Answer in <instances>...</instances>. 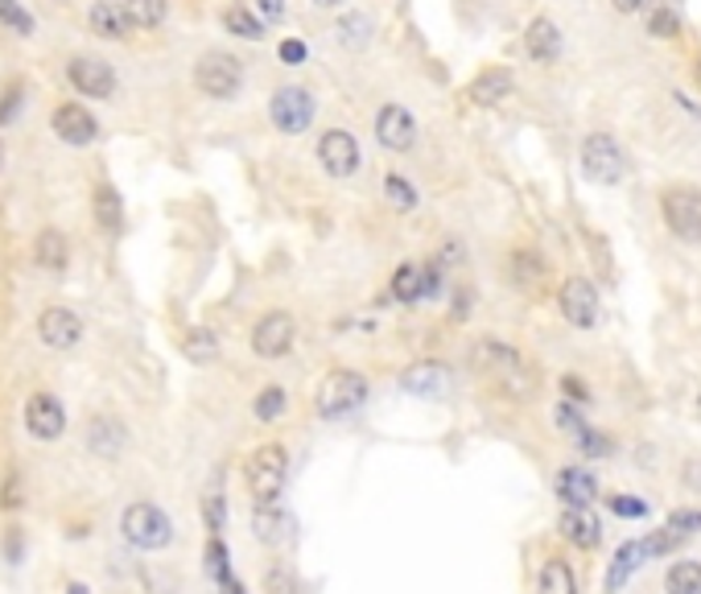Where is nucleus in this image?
Masks as SVG:
<instances>
[{
    "instance_id": "obj_4",
    "label": "nucleus",
    "mask_w": 701,
    "mask_h": 594,
    "mask_svg": "<svg viewBox=\"0 0 701 594\" xmlns=\"http://www.w3.org/2000/svg\"><path fill=\"white\" fill-rule=\"evenodd\" d=\"M121 533L128 545L157 553V549H166L173 541V520L157 504H133L121 516Z\"/></svg>"
},
{
    "instance_id": "obj_49",
    "label": "nucleus",
    "mask_w": 701,
    "mask_h": 594,
    "mask_svg": "<svg viewBox=\"0 0 701 594\" xmlns=\"http://www.w3.org/2000/svg\"><path fill=\"white\" fill-rule=\"evenodd\" d=\"M260 9L269 13V21H281V18H285V0H260Z\"/></svg>"
},
{
    "instance_id": "obj_37",
    "label": "nucleus",
    "mask_w": 701,
    "mask_h": 594,
    "mask_svg": "<svg viewBox=\"0 0 701 594\" xmlns=\"http://www.w3.org/2000/svg\"><path fill=\"white\" fill-rule=\"evenodd\" d=\"M203 516H206V528H211V537H219L223 525H227V500H223L219 483L203 495Z\"/></svg>"
},
{
    "instance_id": "obj_45",
    "label": "nucleus",
    "mask_w": 701,
    "mask_h": 594,
    "mask_svg": "<svg viewBox=\"0 0 701 594\" xmlns=\"http://www.w3.org/2000/svg\"><path fill=\"white\" fill-rule=\"evenodd\" d=\"M557 425H562L565 434H569V438H574V434H578V429H581V425H586V422H581V413H578V408L557 405Z\"/></svg>"
},
{
    "instance_id": "obj_54",
    "label": "nucleus",
    "mask_w": 701,
    "mask_h": 594,
    "mask_svg": "<svg viewBox=\"0 0 701 594\" xmlns=\"http://www.w3.org/2000/svg\"><path fill=\"white\" fill-rule=\"evenodd\" d=\"M698 79H701V67H698Z\"/></svg>"
},
{
    "instance_id": "obj_18",
    "label": "nucleus",
    "mask_w": 701,
    "mask_h": 594,
    "mask_svg": "<svg viewBox=\"0 0 701 594\" xmlns=\"http://www.w3.org/2000/svg\"><path fill=\"white\" fill-rule=\"evenodd\" d=\"M438 281H442V272L438 269L400 265V269L393 272V298L396 302H421L426 293H438Z\"/></svg>"
},
{
    "instance_id": "obj_11",
    "label": "nucleus",
    "mask_w": 701,
    "mask_h": 594,
    "mask_svg": "<svg viewBox=\"0 0 701 594\" xmlns=\"http://www.w3.org/2000/svg\"><path fill=\"white\" fill-rule=\"evenodd\" d=\"M318 161L326 166V173H335V178H351L355 166H360V145H355V136L342 133V128L323 133V141H318Z\"/></svg>"
},
{
    "instance_id": "obj_17",
    "label": "nucleus",
    "mask_w": 701,
    "mask_h": 594,
    "mask_svg": "<svg viewBox=\"0 0 701 594\" xmlns=\"http://www.w3.org/2000/svg\"><path fill=\"white\" fill-rule=\"evenodd\" d=\"M252 533H257V541L264 545H290L293 537H297V520H293L285 508H276V504H257Z\"/></svg>"
},
{
    "instance_id": "obj_16",
    "label": "nucleus",
    "mask_w": 701,
    "mask_h": 594,
    "mask_svg": "<svg viewBox=\"0 0 701 594\" xmlns=\"http://www.w3.org/2000/svg\"><path fill=\"white\" fill-rule=\"evenodd\" d=\"M54 133H58V141H67V145H91L95 136H100V124H95V116L87 112V108H79V103H63V108H54Z\"/></svg>"
},
{
    "instance_id": "obj_41",
    "label": "nucleus",
    "mask_w": 701,
    "mask_h": 594,
    "mask_svg": "<svg viewBox=\"0 0 701 594\" xmlns=\"http://www.w3.org/2000/svg\"><path fill=\"white\" fill-rule=\"evenodd\" d=\"M574 441H578L581 455H590V459H599V455H611V441L602 438L599 429H590V425H581L578 434H574Z\"/></svg>"
},
{
    "instance_id": "obj_53",
    "label": "nucleus",
    "mask_w": 701,
    "mask_h": 594,
    "mask_svg": "<svg viewBox=\"0 0 701 594\" xmlns=\"http://www.w3.org/2000/svg\"><path fill=\"white\" fill-rule=\"evenodd\" d=\"M698 417H701V396H698Z\"/></svg>"
},
{
    "instance_id": "obj_1",
    "label": "nucleus",
    "mask_w": 701,
    "mask_h": 594,
    "mask_svg": "<svg viewBox=\"0 0 701 594\" xmlns=\"http://www.w3.org/2000/svg\"><path fill=\"white\" fill-rule=\"evenodd\" d=\"M248 492L257 504H276L281 492H285V479H290V455H285V446L281 441H264L252 450V459H248Z\"/></svg>"
},
{
    "instance_id": "obj_21",
    "label": "nucleus",
    "mask_w": 701,
    "mask_h": 594,
    "mask_svg": "<svg viewBox=\"0 0 701 594\" xmlns=\"http://www.w3.org/2000/svg\"><path fill=\"white\" fill-rule=\"evenodd\" d=\"M557 495L569 508H590L595 495H599V479L590 475L586 467H565L562 475H557Z\"/></svg>"
},
{
    "instance_id": "obj_44",
    "label": "nucleus",
    "mask_w": 701,
    "mask_h": 594,
    "mask_svg": "<svg viewBox=\"0 0 701 594\" xmlns=\"http://www.w3.org/2000/svg\"><path fill=\"white\" fill-rule=\"evenodd\" d=\"M21 96H25V87H21V83H9V91L0 96V124H9V120L18 116Z\"/></svg>"
},
{
    "instance_id": "obj_22",
    "label": "nucleus",
    "mask_w": 701,
    "mask_h": 594,
    "mask_svg": "<svg viewBox=\"0 0 701 594\" xmlns=\"http://www.w3.org/2000/svg\"><path fill=\"white\" fill-rule=\"evenodd\" d=\"M512 87H516L512 70L491 67V70H483L479 79H475V83L466 87V100H471V103H479V108H491V103L508 100V96H512Z\"/></svg>"
},
{
    "instance_id": "obj_8",
    "label": "nucleus",
    "mask_w": 701,
    "mask_h": 594,
    "mask_svg": "<svg viewBox=\"0 0 701 594\" xmlns=\"http://www.w3.org/2000/svg\"><path fill=\"white\" fill-rule=\"evenodd\" d=\"M269 116L281 133H306L309 120H314V96H309L306 87H281L269 103Z\"/></svg>"
},
{
    "instance_id": "obj_2",
    "label": "nucleus",
    "mask_w": 701,
    "mask_h": 594,
    "mask_svg": "<svg viewBox=\"0 0 701 594\" xmlns=\"http://www.w3.org/2000/svg\"><path fill=\"white\" fill-rule=\"evenodd\" d=\"M475 368L483 376H491L499 389H508L512 396H529L532 384H536L524 356L512 351V347H504V343H479L475 347Z\"/></svg>"
},
{
    "instance_id": "obj_24",
    "label": "nucleus",
    "mask_w": 701,
    "mask_h": 594,
    "mask_svg": "<svg viewBox=\"0 0 701 594\" xmlns=\"http://www.w3.org/2000/svg\"><path fill=\"white\" fill-rule=\"evenodd\" d=\"M124 441H128V434H124V425L112 422V417H95L91 429H87V446H91V455H100V459H121Z\"/></svg>"
},
{
    "instance_id": "obj_32",
    "label": "nucleus",
    "mask_w": 701,
    "mask_h": 594,
    "mask_svg": "<svg viewBox=\"0 0 701 594\" xmlns=\"http://www.w3.org/2000/svg\"><path fill=\"white\" fill-rule=\"evenodd\" d=\"M166 9H170V0H124L128 25H140V30L161 25V21H166Z\"/></svg>"
},
{
    "instance_id": "obj_48",
    "label": "nucleus",
    "mask_w": 701,
    "mask_h": 594,
    "mask_svg": "<svg viewBox=\"0 0 701 594\" xmlns=\"http://www.w3.org/2000/svg\"><path fill=\"white\" fill-rule=\"evenodd\" d=\"M562 392H569V401H574V405H586V401H590V396H586V384H578L574 376H565L562 380Z\"/></svg>"
},
{
    "instance_id": "obj_26",
    "label": "nucleus",
    "mask_w": 701,
    "mask_h": 594,
    "mask_svg": "<svg viewBox=\"0 0 701 594\" xmlns=\"http://www.w3.org/2000/svg\"><path fill=\"white\" fill-rule=\"evenodd\" d=\"M524 46H529V54L536 63H553V58L562 54V30L549 18H536L529 25V34H524Z\"/></svg>"
},
{
    "instance_id": "obj_33",
    "label": "nucleus",
    "mask_w": 701,
    "mask_h": 594,
    "mask_svg": "<svg viewBox=\"0 0 701 594\" xmlns=\"http://www.w3.org/2000/svg\"><path fill=\"white\" fill-rule=\"evenodd\" d=\"M182 351H186L190 363H215V359H219V339H215L211 330H190Z\"/></svg>"
},
{
    "instance_id": "obj_29",
    "label": "nucleus",
    "mask_w": 701,
    "mask_h": 594,
    "mask_svg": "<svg viewBox=\"0 0 701 594\" xmlns=\"http://www.w3.org/2000/svg\"><path fill=\"white\" fill-rule=\"evenodd\" d=\"M668 594H701V561H672L665 574Z\"/></svg>"
},
{
    "instance_id": "obj_28",
    "label": "nucleus",
    "mask_w": 701,
    "mask_h": 594,
    "mask_svg": "<svg viewBox=\"0 0 701 594\" xmlns=\"http://www.w3.org/2000/svg\"><path fill=\"white\" fill-rule=\"evenodd\" d=\"M536 594H578V578H574V570H569V561L549 558L545 565H541Z\"/></svg>"
},
{
    "instance_id": "obj_35",
    "label": "nucleus",
    "mask_w": 701,
    "mask_h": 594,
    "mask_svg": "<svg viewBox=\"0 0 701 594\" xmlns=\"http://www.w3.org/2000/svg\"><path fill=\"white\" fill-rule=\"evenodd\" d=\"M206 574H211V582L215 586H227L231 582V565H227V545L219 541V537H211V545H206Z\"/></svg>"
},
{
    "instance_id": "obj_10",
    "label": "nucleus",
    "mask_w": 701,
    "mask_h": 594,
    "mask_svg": "<svg viewBox=\"0 0 701 594\" xmlns=\"http://www.w3.org/2000/svg\"><path fill=\"white\" fill-rule=\"evenodd\" d=\"M293 318L285 310H273V314H264L257 326H252V351L260 359H281L285 351L293 347Z\"/></svg>"
},
{
    "instance_id": "obj_9",
    "label": "nucleus",
    "mask_w": 701,
    "mask_h": 594,
    "mask_svg": "<svg viewBox=\"0 0 701 594\" xmlns=\"http://www.w3.org/2000/svg\"><path fill=\"white\" fill-rule=\"evenodd\" d=\"M557 302H562L565 323L581 326V330L599 323V289H595V281H586V277H569V281L562 285V293H557Z\"/></svg>"
},
{
    "instance_id": "obj_55",
    "label": "nucleus",
    "mask_w": 701,
    "mask_h": 594,
    "mask_svg": "<svg viewBox=\"0 0 701 594\" xmlns=\"http://www.w3.org/2000/svg\"><path fill=\"white\" fill-rule=\"evenodd\" d=\"M0 157H4V154H0Z\"/></svg>"
},
{
    "instance_id": "obj_15",
    "label": "nucleus",
    "mask_w": 701,
    "mask_h": 594,
    "mask_svg": "<svg viewBox=\"0 0 701 594\" xmlns=\"http://www.w3.org/2000/svg\"><path fill=\"white\" fill-rule=\"evenodd\" d=\"M70 83L79 87L83 96H91V100H108L112 91H116V75H112V67L108 63H100V58H70Z\"/></svg>"
},
{
    "instance_id": "obj_19",
    "label": "nucleus",
    "mask_w": 701,
    "mask_h": 594,
    "mask_svg": "<svg viewBox=\"0 0 701 594\" xmlns=\"http://www.w3.org/2000/svg\"><path fill=\"white\" fill-rule=\"evenodd\" d=\"M648 558H656L652 553V541L644 537V541H627V545H619V553L615 561H611V570H607V594H619L623 586H627V578L644 565Z\"/></svg>"
},
{
    "instance_id": "obj_31",
    "label": "nucleus",
    "mask_w": 701,
    "mask_h": 594,
    "mask_svg": "<svg viewBox=\"0 0 701 594\" xmlns=\"http://www.w3.org/2000/svg\"><path fill=\"white\" fill-rule=\"evenodd\" d=\"M545 260H541V256L536 253H516L512 256V281L520 289H541V281H545Z\"/></svg>"
},
{
    "instance_id": "obj_13",
    "label": "nucleus",
    "mask_w": 701,
    "mask_h": 594,
    "mask_svg": "<svg viewBox=\"0 0 701 594\" xmlns=\"http://www.w3.org/2000/svg\"><path fill=\"white\" fill-rule=\"evenodd\" d=\"M376 136L384 149L405 154V149H412V141H417V120H412L400 103H388V108H380V116H376Z\"/></svg>"
},
{
    "instance_id": "obj_27",
    "label": "nucleus",
    "mask_w": 701,
    "mask_h": 594,
    "mask_svg": "<svg viewBox=\"0 0 701 594\" xmlns=\"http://www.w3.org/2000/svg\"><path fill=\"white\" fill-rule=\"evenodd\" d=\"M34 260L46 272H63V269H67V260H70L67 236H63V232H54V227H46V232L37 236V244H34Z\"/></svg>"
},
{
    "instance_id": "obj_14",
    "label": "nucleus",
    "mask_w": 701,
    "mask_h": 594,
    "mask_svg": "<svg viewBox=\"0 0 701 594\" xmlns=\"http://www.w3.org/2000/svg\"><path fill=\"white\" fill-rule=\"evenodd\" d=\"M37 339L54 347V351H67L75 343L83 339V323H79V314H70L63 306H50L42 318H37Z\"/></svg>"
},
{
    "instance_id": "obj_50",
    "label": "nucleus",
    "mask_w": 701,
    "mask_h": 594,
    "mask_svg": "<svg viewBox=\"0 0 701 594\" xmlns=\"http://www.w3.org/2000/svg\"><path fill=\"white\" fill-rule=\"evenodd\" d=\"M611 4H615L619 13H640V9L648 4V0H611Z\"/></svg>"
},
{
    "instance_id": "obj_30",
    "label": "nucleus",
    "mask_w": 701,
    "mask_h": 594,
    "mask_svg": "<svg viewBox=\"0 0 701 594\" xmlns=\"http://www.w3.org/2000/svg\"><path fill=\"white\" fill-rule=\"evenodd\" d=\"M95 223H100L103 232H121L124 227V203L116 187H100L95 190Z\"/></svg>"
},
{
    "instance_id": "obj_20",
    "label": "nucleus",
    "mask_w": 701,
    "mask_h": 594,
    "mask_svg": "<svg viewBox=\"0 0 701 594\" xmlns=\"http://www.w3.org/2000/svg\"><path fill=\"white\" fill-rule=\"evenodd\" d=\"M557 528H562L565 541L578 545V549H595V545L602 541L599 516H595L590 508H565L562 520H557Z\"/></svg>"
},
{
    "instance_id": "obj_38",
    "label": "nucleus",
    "mask_w": 701,
    "mask_h": 594,
    "mask_svg": "<svg viewBox=\"0 0 701 594\" xmlns=\"http://www.w3.org/2000/svg\"><path fill=\"white\" fill-rule=\"evenodd\" d=\"M264 594H306V591H302V582H297V574H293V570H285V565H273V570L264 574Z\"/></svg>"
},
{
    "instance_id": "obj_6",
    "label": "nucleus",
    "mask_w": 701,
    "mask_h": 594,
    "mask_svg": "<svg viewBox=\"0 0 701 594\" xmlns=\"http://www.w3.org/2000/svg\"><path fill=\"white\" fill-rule=\"evenodd\" d=\"M668 232L685 244H701V190L698 187H668L660 194Z\"/></svg>"
},
{
    "instance_id": "obj_36",
    "label": "nucleus",
    "mask_w": 701,
    "mask_h": 594,
    "mask_svg": "<svg viewBox=\"0 0 701 594\" xmlns=\"http://www.w3.org/2000/svg\"><path fill=\"white\" fill-rule=\"evenodd\" d=\"M285 401H290V396H285V389H281V384H269V389L257 392V405H252V413H257L260 422H276V417L285 413Z\"/></svg>"
},
{
    "instance_id": "obj_39",
    "label": "nucleus",
    "mask_w": 701,
    "mask_h": 594,
    "mask_svg": "<svg viewBox=\"0 0 701 594\" xmlns=\"http://www.w3.org/2000/svg\"><path fill=\"white\" fill-rule=\"evenodd\" d=\"M384 190H388L393 206H400V211H412V206H417V190H412V182H405L400 173H388V178H384Z\"/></svg>"
},
{
    "instance_id": "obj_52",
    "label": "nucleus",
    "mask_w": 701,
    "mask_h": 594,
    "mask_svg": "<svg viewBox=\"0 0 701 594\" xmlns=\"http://www.w3.org/2000/svg\"><path fill=\"white\" fill-rule=\"evenodd\" d=\"M314 4H323V9H335V4H342V0H314Z\"/></svg>"
},
{
    "instance_id": "obj_34",
    "label": "nucleus",
    "mask_w": 701,
    "mask_h": 594,
    "mask_svg": "<svg viewBox=\"0 0 701 594\" xmlns=\"http://www.w3.org/2000/svg\"><path fill=\"white\" fill-rule=\"evenodd\" d=\"M223 25H227L231 34H240L244 42H260V37H264V25H260V21L252 18L244 4H231V9L223 13Z\"/></svg>"
},
{
    "instance_id": "obj_51",
    "label": "nucleus",
    "mask_w": 701,
    "mask_h": 594,
    "mask_svg": "<svg viewBox=\"0 0 701 594\" xmlns=\"http://www.w3.org/2000/svg\"><path fill=\"white\" fill-rule=\"evenodd\" d=\"M67 594H91V591H87L83 582H75V586H70V591H67Z\"/></svg>"
},
{
    "instance_id": "obj_25",
    "label": "nucleus",
    "mask_w": 701,
    "mask_h": 594,
    "mask_svg": "<svg viewBox=\"0 0 701 594\" xmlns=\"http://www.w3.org/2000/svg\"><path fill=\"white\" fill-rule=\"evenodd\" d=\"M450 384L442 363H412L409 372L400 376V389L412 396H442V389Z\"/></svg>"
},
{
    "instance_id": "obj_12",
    "label": "nucleus",
    "mask_w": 701,
    "mask_h": 594,
    "mask_svg": "<svg viewBox=\"0 0 701 594\" xmlns=\"http://www.w3.org/2000/svg\"><path fill=\"white\" fill-rule=\"evenodd\" d=\"M25 429H30L37 441L63 438V429H67V413H63V405H58V396H50V392L30 396V405H25Z\"/></svg>"
},
{
    "instance_id": "obj_40",
    "label": "nucleus",
    "mask_w": 701,
    "mask_h": 594,
    "mask_svg": "<svg viewBox=\"0 0 701 594\" xmlns=\"http://www.w3.org/2000/svg\"><path fill=\"white\" fill-rule=\"evenodd\" d=\"M0 21H4L9 30H18V34H30V30H34V18L21 9V0H0Z\"/></svg>"
},
{
    "instance_id": "obj_5",
    "label": "nucleus",
    "mask_w": 701,
    "mask_h": 594,
    "mask_svg": "<svg viewBox=\"0 0 701 594\" xmlns=\"http://www.w3.org/2000/svg\"><path fill=\"white\" fill-rule=\"evenodd\" d=\"M581 173L599 187H619L627 173V157L607 133H590L581 141Z\"/></svg>"
},
{
    "instance_id": "obj_46",
    "label": "nucleus",
    "mask_w": 701,
    "mask_h": 594,
    "mask_svg": "<svg viewBox=\"0 0 701 594\" xmlns=\"http://www.w3.org/2000/svg\"><path fill=\"white\" fill-rule=\"evenodd\" d=\"M281 58L285 63H306V42H281Z\"/></svg>"
},
{
    "instance_id": "obj_47",
    "label": "nucleus",
    "mask_w": 701,
    "mask_h": 594,
    "mask_svg": "<svg viewBox=\"0 0 701 594\" xmlns=\"http://www.w3.org/2000/svg\"><path fill=\"white\" fill-rule=\"evenodd\" d=\"M360 30H368V21H363V18H347V21H342V34H347V42H351V46H360V42H363Z\"/></svg>"
},
{
    "instance_id": "obj_42",
    "label": "nucleus",
    "mask_w": 701,
    "mask_h": 594,
    "mask_svg": "<svg viewBox=\"0 0 701 594\" xmlns=\"http://www.w3.org/2000/svg\"><path fill=\"white\" fill-rule=\"evenodd\" d=\"M648 30L656 37H677V34H681V21H677V13H672V9H652Z\"/></svg>"
},
{
    "instance_id": "obj_23",
    "label": "nucleus",
    "mask_w": 701,
    "mask_h": 594,
    "mask_svg": "<svg viewBox=\"0 0 701 594\" xmlns=\"http://www.w3.org/2000/svg\"><path fill=\"white\" fill-rule=\"evenodd\" d=\"M87 21H91V30L100 37H108V42H121V37L128 34V13H124L121 0H95Z\"/></svg>"
},
{
    "instance_id": "obj_3",
    "label": "nucleus",
    "mask_w": 701,
    "mask_h": 594,
    "mask_svg": "<svg viewBox=\"0 0 701 594\" xmlns=\"http://www.w3.org/2000/svg\"><path fill=\"white\" fill-rule=\"evenodd\" d=\"M363 401H368V380H363L360 372H351V368L330 372L323 384H318V392H314V408H318V417H326V422L355 413Z\"/></svg>"
},
{
    "instance_id": "obj_43",
    "label": "nucleus",
    "mask_w": 701,
    "mask_h": 594,
    "mask_svg": "<svg viewBox=\"0 0 701 594\" xmlns=\"http://www.w3.org/2000/svg\"><path fill=\"white\" fill-rule=\"evenodd\" d=\"M607 508L615 512V516H627V520L648 516V504H644V500H635V495H611V500H607Z\"/></svg>"
},
{
    "instance_id": "obj_7",
    "label": "nucleus",
    "mask_w": 701,
    "mask_h": 594,
    "mask_svg": "<svg viewBox=\"0 0 701 594\" xmlns=\"http://www.w3.org/2000/svg\"><path fill=\"white\" fill-rule=\"evenodd\" d=\"M194 83H199V91L203 96H211V100H231L236 91H240L244 83V70L240 63L231 58V54H203L199 58V70H194Z\"/></svg>"
}]
</instances>
